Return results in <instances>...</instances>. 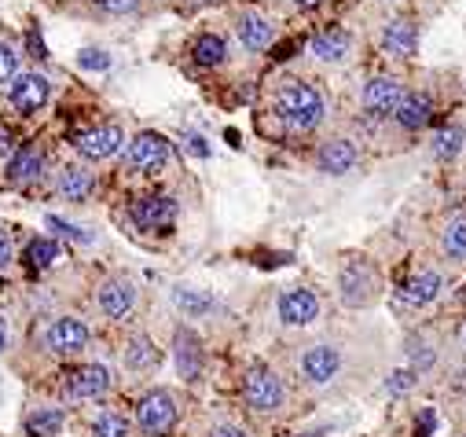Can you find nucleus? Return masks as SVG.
<instances>
[{
	"label": "nucleus",
	"instance_id": "nucleus-1",
	"mask_svg": "<svg viewBox=\"0 0 466 437\" xmlns=\"http://www.w3.org/2000/svg\"><path fill=\"white\" fill-rule=\"evenodd\" d=\"M276 110L290 129H316L324 122V96L305 82H287L276 96Z\"/></svg>",
	"mask_w": 466,
	"mask_h": 437
},
{
	"label": "nucleus",
	"instance_id": "nucleus-2",
	"mask_svg": "<svg viewBox=\"0 0 466 437\" xmlns=\"http://www.w3.org/2000/svg\"><path fill=\"white\" fill-rule=\"evenodd\" d=\"M243 397H246V405H250L254 412H276V408H283L287 389H283V382H280L276 371L264 368V364H257V368H250L246 379H243Z\"/></svg>",
	"mask_w": 466,
	"mask_h": 437
},
{
	"label": "nucleus",
	"instance_id": "nucleus-3",
	"mask_svg": "<svg viewBox=\"0 0 466 437\" xmlns=\"http://www.w3.org/2000/svg\"><path fill=\"white\" fill-rule=\"evenodd\" d=\"M136 423H140V430L151 433V437L169 433L173 423H177V401H173V393H166V389L143 393L140 405H136Z\"/></svg>",
	"mask_w": 466,
	"mask_h": 437
},
{
	"label": "nucleus",
	"instance_id": "nucleus-4",
	"mask_svg": "<svg viewBox=\"0 0 466 437\" xmlns=\"http://www.w3.org/2000/svg\"><path fill=\"white\" fill-rule=\"evenodd\" d=\"M338 291H341V302L349 309H360V305H371L375 291H378V275L367 261H349L338 275Z\"/></svg>",
	"mask_w": 466,
	"mask_h": 437
},
{
	"label": "nucleus",
	"instance_id": "nucleus-5",
	"mask_svg": "<svg viewBox=\"0 0 466 437\" xmlns=\"http://www.w3.org/2000/svg\"><path fill=\"white\" fill-rule=\"evenodd\" d=\"M129 166L140 170V173H159L166 162H169V140L159 136V133H140L129 140Z\"/></svg>",
	"mask_w": 466,
	"mask_h": 437
},
{
	"label": "nucleus",
	"instance_id": "nucleus-6",
	"mask_svg": "<svg viewBox=\"0 0 466 437\" xmlns=\"http://www.w3.org/2000/svg\"><path fill=\"white\" fill-rule=\"evenodd\" d=\"M173 364H177V375L184 382H199L203 379V368H206V353H203V342L195 331L180 328L173 335Z\"/></svg>",
	"mask_w": 466,
	"mask_h": 437
},
{
	"label": "nucleus",
	"instance_id": "nucleus-7",
	"mask_svg": "<svg viewBox=\"0 0 466 437\" xmlns=\"http://www.w3.org/2000/svg\"><path fill=\"white\" fill-rule=\"evenodd\" d=\"M133 221H136V228H143V232L169 228V224L177 221V198H169V195L136 198V203H133Z\"/></svg>",
	"mask_w": 466,
	"mask_h": 437
},
{
	"label": "nucleus",
	"instance_id": "nucleus-8",
	"mask_svg": "<svg viewBox=\"0 0 466 437\" xmlns=\"http://www.w3.org/2000/svg\"><path fill=\"white\" fill-rule=\"evenodd\" d=\"M48 96H52V85H48V77H41V74H19L12 82V92H8V100H12V107L19 114L41 110L48 103Z\"/></svg>",
	"mask_w": 466,
	"mask_h": 437
},
{
	"label": "nucleus",
	"instance_id": "nucleus-9",
	"mask_svg": "<svg viewBox=\"0 0 466 437\" xmlns=\"http://www.w3.org/2000/svg\"><path fill=\"white\" fill-rule=\"evenodd\" d=\"M73 147L85 158H92V162H103V158H114L125 147V136H122L118 126H96V129H85L82 136H77Z\"/></svg>",
	"mask_w": 466,
	"mask_h": 437
},
{
	"label": "nucleus",
	"instance_id": "nucleus-10",
	"mask_svg": "<svg viewBox=\"0 0 466 437\" xmlns=\"http://www.w3.org/2000/svg\"><path fill=\"white\" fill-rule=\"evenodd\" d=\"M45 345L59 356H73V353H82L89 345V328L85 320H77V316H63V320H56L45 335Z\"/></svg>",
	"mask_w": 466,
	"mask_h": 437
},
{
	"label": "nucleus",
	"instance_id": "nucleus-11",
	"mask_svg": "<svg viewBox=\"0 0 466 437\" xmlns=\"http://www.w3.org/2000/svg\"><path fill=\"white\" fill-rule=\"evenodd\" d=\"M320 316V298L305 287H294L280 298V320L290 328H308Z\"/></svg>",
	"mask_w": 466,
	"mask_h": 437
},
{
	"label": "nucleus",
	"instance_id": "nucleus-12",
	"mask_svg": "<svg viewBox=\"0 0 466 437\" xmlns=\"http://www.w3.org/2000/svg\"><path fill=\"white\" fill-rule=\"evenodd\" d=\"M338 368H341V356H338L334 345H313V349L301 356V375L313 382V386L331 382L338 375Z\"/></svg>",
	"mask_w": 466,
	"mask_h": 437
},
{
	"label": "nucleus",
	"instance_id": "nucleus-13",
	"mask_svg": "<svg viewBox=\"0 0 466 437\" xmlns=\"http://www.w3.org/2000/svg\"><path fill=\"white\" fill-rule=\"evenodd\" d=\"M96 302H99V312H103V316H110V320H122V316H129L133 305H136V287H133L129 280H107V284L99 287Z\"/></svg>",
	"mask_w": 466,
	"mask_h": 437
},
{
	"label": "nucleus",
	"instance_id": "nucleus-14",
	"mask_svg": "<svg viewBox=\"0 0 466 437\" xmlns=\"http://www.w3.org/2000/svg\"><path fill=\"white\" fill-rule=\"evenodd\" d=\"M401 85L393 82V77H371V82L364 85V110L371 118H385V114H393L397 100H401Z\"/></svg>",
	"mask_w": 466,
	"mask_h": 437
},
{
	"label": "nucleus",
	"instance_id": "nucleus-15",
	"mask_svg": "<svg viewBox=\"0 0 466 437\" xmlns=\"http://www.w3.org/2000/svg\"><path fill=\"white\" fill-rule=\"evenodd\" d=\"M110 389V371L103 364H82L70 375V393L82 397V401H92V397H103Z\"/></svg>",
	"mask_w": 466,
	"mask_h": 437
},
{
	"label": "nucleus",
	"instance_id": "nucleus-16",
	"mask_svg": "<svg viewBox=\"0 0 466 437\" xmlns=\"http://www.w3.org/2000/svg\"><path fill=\"white\" fill-rule=\"evenodd\" d=\"M437 294H441V275H437V272H419V275H411V280L397 291L401 305H408V309L430 305Z\"/></svg>",
	"mask_w": 466,
	"mask_h": 437
},
{
	"label": "nucleus",
	"instance_id": "nucleus-17",
	"mask_svg": "<svg viewBox=\"0 0 466 437\" xmlns=\"http://www.w3.org/2000/svg\"><path fill=\"white\" fill-rule=\"evenodd\" d=\"M349 52H353V37L338 26H327L313 37V56L324 59V63H345Z\"/></svg>",
	"mask_w": 466,
	"mask_h": 437
},
{
	"label": "nucleus",
	"instance_id": "nucleus-18",
	"mask_svg": "<svg viewBox=\"0 0 466 437\" xmlns=\"http://www.w3.org/2000/svg\"><path fill=\"white\" fill-rule=\"evenodd\" d=\"M316 162H320L324 173L341 177V173H349V170L357 166V147L349 144V140H327L320 147V154H316Z\"/></svg>",
	"mask_w": 466,
	"mask_h": 437
},
{
	"label": "nucleus",
	"instance_id": "nucleus-19",
	"mask_svg": "<svg viewBox=\"0 0 466 437\" xmlns=\"http://www.w3.org/2000/svg\"><path fill=\"white\" fill-rule=\"evenodd\" d=\"M430 114H434V103H430V96H422V92L401 96L397 107H393V118L404 129H422L426 122H430Z\"/></svg>",
	"mask_w": 466,
	"mask_h": 437
},
{
	"label": "nucleus",
	"instance_id": "nucleus-20",
	"mask_svg": "<svg viewBox=\"0 0 466 437\" xmlns=\"http://www.w3.org/2000/svg\"><path fill=\"white\" fill-rule=\"evenodd\" d=\"M239 41H243V48H250V52H264L272 41H276V30H272V22L268 19H261V15H243L239 19Z\"/></svg>",
	"mask_w": 466,
	"mask_h": 437
},
{
	"label": "nucleus",
	"instance_id": "nucleus-21",
	"mask_svg": "<svg viewBox=\"0 0 466 437\" xmlns=\"http://www.w3.org/2000/svg\"><path fill=\"white\" fill-rule=\"evenodd\" d=\"M382 45H385V52H393V56H411L415 45H419V33H415V26L408 19H393L390 26L382 30Z\"/></svg>",
	"mask_w": 466,
	"mask_h": 437
},
{
	"label": "nucleus",
	"instance_id": "nucleus-22",
	"mask_svg": "<svg viewBox=\"0 0 466 437\" xmlns=\"http://www.w3.org/2000/svg\"><path fill=\"white\" fill-rule=\"evenodd\" d=\"M41 173H45V154L41 151H33V147L15 151L12 166H8V180L12 184H30V180H37Z\"/></svg>",
	"mask_w": 466,
	"mask_h": 437
},
{
	"label": "nucleus",
	"instance_id": "nucleus-23",
	"mask_svg": "<svg viewBox=\"0 0 466 437\" xmlns=\"http://www.w3.org/2000/svg\"><path fill=\"white\" fill-rule=\"evenodd\" d=\"M154 364H159V349H154V342L143 338V335L129 338V345H125V368L129 371H147Z\"/></svg>",
	"mask_w": 466,
	"mask_h": 437
},
{
	"label": "nucleus",
	"instance_id": "nucleus-24",
	"mask_svg": "<svg viewBox=\"0 0 466 437\" xmlns=\"http://www.w3.org/2000/svg\"><path fill=\"white\" fill-rule=\"evenodd\" d=\"M59 191H63L66 198H73V203H82V198L92 191V173L82 170V166H66V170L59 173Z\"/></svg>",
	"mask_w": 466,
	"mask_h": 437
},
{
	"label": "nucleus",
	"instance_id": "nucleus-25",
	"mask_svg": "<svg viewBox=\"0 0 466 437\" xmlns=\"http://www.w3.org/2000/svg\"><path fill=\"white\" fill-rule=\"evenodd\" d=\"M26 430H30V437H59L63 412L59 408H37V412L26 415Z\"/></svg>",
	"mask_w": 466,
	"mask_h": 437
},
{
	"label": "nucleus",
	"instance_id": "nucleus-26",
	"mask_svg": "<svg viewBox=\"0 0 466 437\" xmlns=\"http://www.w3.org/2000/svg\"><path fill=\"white\" fill-rule=\"evenodd\" d=\"M173 302H177V309L187 312V316H203V312L213 309V298H210L206 291H195V287H177V291H173Z\"/></svg>",
	"mask_w": 466,
	"mask_h": 437
},
{
	"label": "nucleus",
	"instance_id": "nucleus-27",
	"mask_svg": "<svg viewBox=\"0 0 466 437\" xmlns=\"http://www.w3.org/2000/svg\"><path fill=\"white\" fill-rule=\"evenodd\" d=\"M56 258H59L56 235H41V240H30V247H26V261H30L33 268H48Z\"/></svg>",
	"mask_w": 466,
	"mask_h": 437
},
{
	"label": "nucleus",
	"instance_id": "nucleus-28",
	"mask_svg": "<svg viewBox=\"0 0 466 437\" xmlns=\"http://www.w3.org/2000/svg\"><path fill=\"white\" fill-rule=\"evenodd\" d=\"M191 56H195L199 66H220L224 56H228V48H224L220 37L206 33V37H199V41H195V52H191Z\"/></svg>",
	"mask_w": 466,
	"mask_h": 437
},
{
	"label": "nucleus",
	"instance_id": "nucleus-29",
	"mask_svg": "<svg viewBox=\"0 0 466 437\" xmlns=\"http://www.w3.org/2000/svg\"><path fill=\"white\" fill-rule=\"evenodd\" d=\"M462 144H466V133H462L459 126H448V129H441V133L434 136L437 158H455V154L462 151Z\"/></svg>",
	"mask_w": 466,
	"mask_h": 437
},
{
	"label": "nucleus",
	"instance_id": "nucleus-30",
	"mask_svg": "<svg viewBox=\"0 0 466 437\" xmlns=\"http://www.w3.org/2000/svg\"><path fill=\"white\" fill-rule=\"evenodd\" d=\"M92 437H129V423L118 412H103L92 423Z\"/></svg>",
	"mask_w": 466,
	"mask_h": 437
},
{
	"label": "nucleus",
	"instance_id": "nucleus-31",
	"mask_svg": "<svg viewBox=\"0 0 466 437\" xmlns=\"http://www.w3.org/2000/svg\"><path fill=\"white\" fill-rule=\"evenodd\" d=\"M444 250L452 258H466V217H455L448 228H444Z\"/></svg>",
	"mask_w": 466,
	"mask_h": 437
},
{
	"label": "nucleus",
	"instance_id": "nucleus-32",
	"mask_svg": "<svg viewBox=\"0 0 466 437\" xmlns=\"http://www.w3.org/2000/svg\"><path fill=\"white\" fill-rule=\"evenodd\" d=\"M77 66L92 70V74H103V70H110V56L103 48H82L77 52Z\"/></svg>",
	"mask_w": 466,
	"mask_h": 437
},
{
	"label": "nucleus",
	"instance_id": "nucleus-33",
	"mask_svg": "<svg viewBox=\"0 0 466 437\" xmlns=\"http://www.w3.org/2000/svg\"><path fill=\"white\" fill-rule=\"evenodd\" d=\"M408 356H411V364H415L419 371H426V368H434V361H437V356H434V349L426 345L422 338H411V342H408Z\"/></svg>",
	"mask_w": 466,
	"mask_h": 437
},
{
	"label": "nucleus",
	"instance_id": "nucleus-34",
	"mask_svg": "<svg viewBox=\"0 0 466 437\" xmlns=\"http://www.w3.org/2000/svg\"><path fill=\"white\" fill-rule=\"evenodd\" d=\"M411 386H415V371L411 368H401V371H393L390 379H385V393H390V397H401Z\"/></svg>",
	"mask_w": 466,
	"mask_h": 437
},
{
	"label": "nucleus",
	"instance_id": "nucleus-35",
	"mask_svg": "<svg viewBox=\"0 0 466 437\" xmlns=\"http://www.w3.org/2000/svg\"><path fill=\"white\" fill-rule=\"evenodd\" d=\"M48 232L66 235V240H73V243H92V235H89V232L73 228V224H66V221H59V217H48Z\"/></svg>",
	"mask_w": 466,
	"mask_h": 437
},
{
	"label": "nucleus",
	"instance_id": "nucleus-36",
	"mask_svg": "<svg viewBox=\"0 0 466 437\" xmlns=\"http://www.w3.org/2000/svg\"><path fill=\"white\" fill-rule=\"evenodd\" d=\"M12 77H15V52L0 41V85L12 82Z\"/></svg>",
	"mask_w": 466,
	"mask_h": 437
},
{
	"label": "nucleus",
	"instance_id": "nucleus-37",
	"mask_svg": "<svg viewBox=\"0 0 466 437\" xmlns=\"http://www.w3.org/2000/svg\"><path fill=\"white\" fill-rule=\"evenodd\" d=\"M99 8L110 12V15H125V12L136 8V0H99Z\"/></svg>",
	"mask_w": 466,
	"mask_h": 437
},
{
	"label": "nucleus",
	"instance_id": "nucleus-38",
	"mask_svg": "<svg viewBox=\"0 0 466 437\" xmlns=\"http://www.w3.org/2000/svg\"><path fill=\"white\" fill-rule=\"evenodd\" d=\"M184 147H187L191 154H195V158H206V154H210L206 140H203V136H195V133H187V136H184Z\"/></svg>",
	"mask_w": 466,
	"mask_h": 437
},
{
	"label": "nucleus",
	"instance_id": "nucleus-39",
	"mask_svg": "<svg viewBox=\"0 0 466 437\" xmlns=\"http://www.w3.org/2000/svg\"><path fill=\"white\" fill-rule=\"evenodd\" d=\"M210 437H250L243 426H231V423H224V426H213V433Z\"/></svg>",
	"mask_w": 466,
	"mask_h": 437
},
{
	"label": "nucleus",
	"instance_id": "nucleus-40",
	"mask_svg": "<svg viewBox=\"0 0 466 437\" xmlns=\"http://www.w3.org/2000/svg\"><path fill=\"white\" fill-rule=\"evenodd\" d=\"M4 154H15V136H12V129L0 126V158Z\"/></svg>",
	"mask_w": 466,
	"mask_h": 437
},
{
	"label": "nucleus",
	"instance_id": "nucleus-41",
	"mask_svg": "<svg viewBox=\"0 0 466 437\" xmlns=\"http://www.w3.org/2000/svg\"><path fill=\"white\" fill-rule=\"evenodd\" d=\"M8 261H12V240H8V232H0V268Z\"/></svg>",
	"mask_w": 466,
	"mask_h": 437
},
{
	"label": "nucleus",
	"instance_id": "nucleus-42",
	"mask_svg": "<svg viewBox=\"0 0 466 437\" xmlns=\"http://www.w3.org/2000/svg\"><path fill=\"white\" fill-rule=\"evenodd\" d=\"M30 48H33V56H37V59H45V48H41V37H37V33H30Z\"/></svg>",
	"mask_w": 466,
	"mask_h": 437
},
{
	"label": "nucleus",
	"instance_id": "nucleus-43",
	"mask_svg": "<svg viewBox=\"0 0 466 437\" xmlns=\"http://www.w3.org/2000/svg\"><path fill=\"white\" fill-rule=\"evenodd\" d=\"M4 345H8V324L0 320V349H4Z\"/></svg>",
	"mask_w": 466,
	"mask_h": 437
},
{
	"label": "nucleus",
	"instance_id": "nucleus-44",
	"mask_svg": "<svg viewBox=\"0 0 466 437\" xmlns=\"http://www.w3.org/2000/svg\"><path fill=\"white\" fill-rule=\"evenodd\" d=\"M324 0H298V8H320Z\"/></svg>",
	"mask_w": 466,
	"mask_h": 437
},
{
	"label": "nucleus",
	"instance_id": "nucleus-45",
	"mask_svg": "<svg viewBox=\"0 0 466 437\" xmlns=\"http://www.w3.org/2000/svg\"><path fill=\"white\" fill-rule=\"evenodd\" d=\"M191 4H206V0H191Z\"/></svg>",
	"mask_w": 466,
	"mask_h": 437
}]
</instances>
